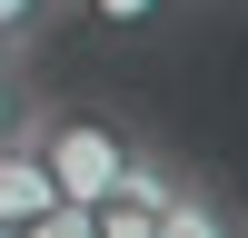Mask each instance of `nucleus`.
<instances>
[{"mask_svg": "<svg viewBox=\"0 0 248 238\" xmlns=\"http://www.w3.org/2000/svg\"><path fill=\"white\" fill-rule=\"evenodd\" d=\"M189 10H229V0H189Z\"/></svg>", "mask_w": 248, "mask_h": 238, "instance_id": "nucleus-8", "label": "nucleus"}, {"mask_svg": "<svg viewBox=\"0 0 248 238\" xmlns=\"http://www.w3.org/2000/svg\"><path fill=\"white\" fill-rule=\"evenodd\" d=\"M159 238H248V208L218 189V178L189 169V178L169 189V208H159Z\"/></svg>", "mask_w": 248, "mask_h": 238, "instance_id": "nucleus-2", "label": "nucleus"}, {"mask_svg": "<svg viewBox=\"0 0 248 238\" xmlns=\"http://www.w3.org/2000/svg\"><path fill=\"white\" fill-rule=\"evenodd\" d=\"M70 20H90L99 40H159L169 20H189V0H70Z\"/></svg>", "mask_w": 248, "mask_h": 238, "instance_id": "nucleus-4", "label": "nucleus"}, {"mask_svg": "<svg viewBox=\"0 0 248 238\" xmlns=\"http://www.w3.org/2000/svg\"><path fill=\"white\" fill-rule=\"evenodd\" d=\"M50 30H70V0H0V40H20V50H40Z\"/></svg>", "mask_w": 248, "mask_h": 238, "instance_id": "nucleus-5", "label": "nucleus"}, {"mask_svg": "<svg viewBox=\"0 0 248 238\" xmlns=\"http://www.w3.org/2000/svg\"><path fill=\"white\" fill-rule=\"evenodd\" d=\"M40 208H60V189H50V169H40V149H30V129L0 149V228H30Z\"/></svg>", "mask_w": 248, "mask_h": 238, "instance_id": "nucleus-3", "label": "nucleus"}, {"mask_svg": "<svg viewBox=\"0 0 248 238\" xmlns=\"http://www.w3.org/2000/svg\"><path fill=\"white\" fill-rule=\"evenodd\" d=\"M129 139H139V119H119L109 99H60V89L30 99V149H40V169H50V189L70 208H99L119 189Z\"/></svg>", "mask_w": 248, "mask_h": 238, "instance_id": "nucleus-1", "label": "nucleus"}, {"mask_svg": "<svg viewBox=\"0 0 248 238\" xmlns=\"http://www.w3.org/2000/svg\"><path fill=\"white\" fill-rule=\"evenodd\" d=\"M0 70H30V50H20V40H0Z\"/></svg>", "mask_w": 248, "mask_h": 238, "instance_id": "nucleus-7", "label": "nucleus"}, {"mask_svg": "<svg viewBox=\"0 0 248 238\" xmlns=\"http://www.w3.org/2000/svg\"><path fill=\"white\" fill-rule=\"evenodd\" d=\"M30 99H40V79H30V70H0V149L30 129Z\"/></svg>", "mask_w": 248, "mask_h": 238, "instance_id": "nucleus-6", "label": "nucleus"}]
</instances>
